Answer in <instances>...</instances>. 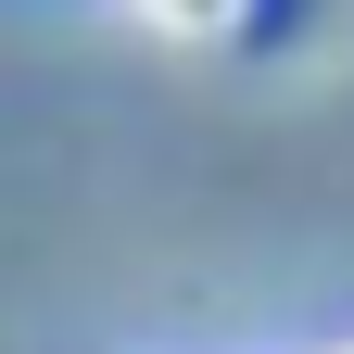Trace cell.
I'll return each mask as SVG.
<instances>
[{
    "label": "cell",
    "instance_id": "6da1fadb",
    "mask_svg": "<svg viewBox=\"0 0 354 354\" xmlns=\"http://www.w3.org/2000/svg\"><path fill=\"white\" fill-rule=\"evenodd\" d=\"M140 13H152V26H177V38H203V26H228L241 0H140Z\"/></svg>",
    "mask_w": 354,
    "mask_h": 354
}]
</instances>
